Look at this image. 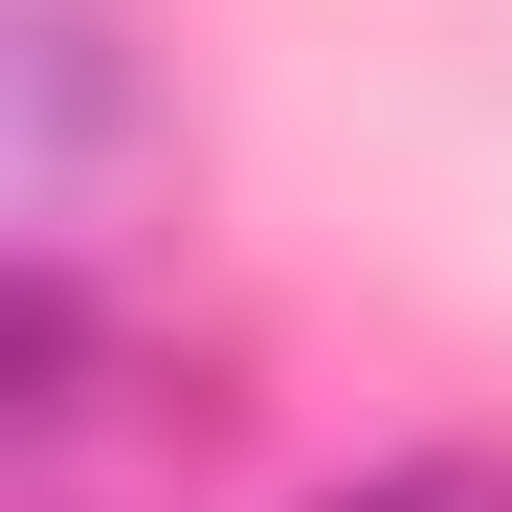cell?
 <instances>
[{
    "mask_svg": "<svg viewBox=\"0 0 512 512\" xmlns=\"http://www.w3.org/2000/svg\"><path fill=\"white\" fill-rule=\"evenodd\" d=\"M312 512H512V446H379L357 490H312Z\"/></svg>",
    "mask_w": 512,
    "mask_h": 512,
    "instance_id": "obj_2",
    "label": "cell"
},
{
    "mask_svg": "<svg viewBox=\"0 0 512 512\" xmlns=\"http://www.w3.org/2000/svg\"><path fill=\"white\" fill-rule=\"evenodd\" d=\"M179 179V90L134 67L112 0H23L0 45V201H23V268H112Z\"/></svg>",
    "mask_w": 512,
    "mask_h": 512,
    "instance_id": "obj_1",
    "label": "cell"
}]
</instances>
